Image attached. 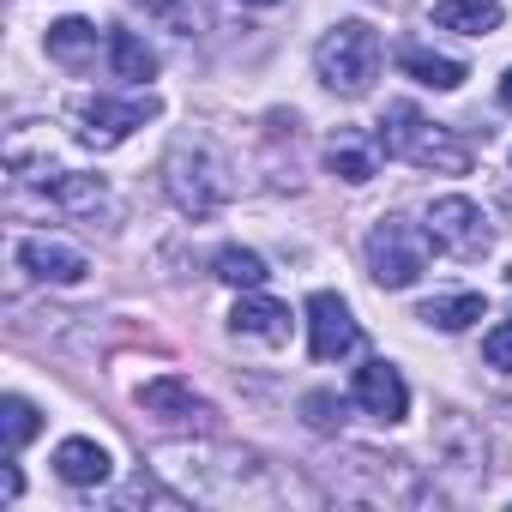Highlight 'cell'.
Returning a JSON list of instances; mask_svg holds the SVG:
<instances>
[{"label": "cell", "instance_id": "obj_13", "mask_svg": "<svg viewBox=\"0 0 512 512\" xmlns=\"http://www.w3.org/2000/svg\"><path fill=\"white\" fill-rule=\"evenodd\" d=\"M49 61H61L67 73H85L97 61V25H85V19L49 25Z\"/></svg>", "mask_w": 512, "mask_h": 512}, {"label": "cell", "instance_id": "obj_27", "mask_svg": "<svg viewBox=\"0 0 512 512\" xmlns=\"http://www.w3.org/2000/svg\"><path fill=\"white\" fill-rule=\"evenodd\" d=\"M506 284H512V272H506Z\"/></svg>", "mask_w": 512, "mask_h": 512}, {"label": "cell", "instance_id": "obj_3", "mask_svg": "<svg viewBox=\"0 0 512 512\" xmlns=\"http://www.w3.org/2000/svg\"><path fill=\"white\" fill-rule=\"evenodd\" d=\"M428 253H434V235L428 223H410V217H380L374 235H368V272L380 290H410L422 272H428Z\"/></svg>", "mask_w": 512, "mask_h": 512}, {"label": "cell", "instance_id": "obj_25", "mask_svg": "<svg viewBox=\"0 0 512 512\" xmlns=\"http://www.w3.org/2000/svg\"><path fill=\"white\" fill-rule=\"evenodd\" d=\"M500 103H506V109H512V73H506V79H500Z\"/></svg>", "mask_w": 512, "mask_h": 512}, {"label": "cell", "instance_id": "obj_9", "mask_svg": "<svg viewBox=\"0 0 512 512\" xmlns=\"http://www.w3.org/2000/svg\"><path fill=\"white\" fill-rule=\"evenodd\" d=\"M356 404H362L368 416H380V422H404L410 386H404V374H398L392 362H362V368H356Z\"/></svg>", "mask_w": 512, "mask_h": 512}, {"label": "cell", "instance_id": "obj_15", "mask_svg": "<svg viewBox=\"0 0 512 512\" xmlns=\"http://www.w3.org/2000/svg\"><path fill=\"white\" fill-rule=\"evenodd\" d=\"M398 67H404L416 85H428V91H458V85L470 79L458 61H446V55H428L422 43H404V49H398Z\"/></svg>", "mask_w": 512, "mask_h": 512}, {"label": "cell", "instance_id": "obj_18", "mask_svg": "<svg viewBox=\"0 0 512 512\" xmlns=\"http://www.w3.org/2000/svg\"><path fill=\"white\" fill-rule=\"evenodd\" d=\"M488 314V302L476 296V290H458V296H440V302H428L416 320H428V326H440V332H464V326H476Z\"/></svg>", "mask_w": 512, "mask_h": 512}, {"label": "cell", "instance_id": "obj_12", "mask_svg": "<svg viewBox=\"0 0 512 512\" xmlns=\"http://www.w3.org/2000/svg\"><path fill=\"white\" fill-rule=\"evenodd\" d=\"M55 476L61 482H73V488H97V482H109V452L97 446V440H61L55 446Z\"/></svg>", "mask_w": 512, "mask_h": 512}, {"label": "cell", "instance_id": "obj_14", "mask_svg": "<svg viewBox=\"0 0 512 512\" xmlns=\"http://www.w3.org/2000/svg\"><path fill=\"white\" fill-rule=\"evenodd\" d=\"M500 7L494 0H440L434 7V25L440 31H458V37H488V31H500Z\"/></svg>", "mask_w": 512, "mask_h": 512}, {"label": "cell", "instance_id": "obj_7", "mask_svg": "<svg viewBox=\"0 0 512 512\" xmlns=\"http://www.w3.org/2000/svg\"><path fill=\"white\" fill-rule=\"evenodd\" d=\"M308 350H314V362H344L362 350V326L350 320L344 296H332V290L308 296Z\"/></svg>", "mask_w": 512, "mask_h": 512}, {"label": "cell", "instance_id": "obj_4", "mask_svg": "<svg viewBox=\"0 0 512 512\" xmlns=\"http://www.w3.org/2000/svg\"><path fill=\"white\" fill-rule=\"evenodd\" d=\"M163 169H169V175H163V181H169V199H175L181 211H193V217L229 205V193H235V181H229V169H223V157H217L211 145H175Z\"/></svg>", "mask_w": 512, "mask_h": 512}, {"label": "cell", "instance_id": "obj_10", "mask_svg": "<svg viewBox=\"0 0 512 512\" xmlns=\"http://www.w3.org/2000/svg\"><path fill=\"white\" fill-rule=\"evenodd\" d=\"M19 266L31 272V278H43V284H85V253L79 247H67V241H55V235H31L25 247H19Z\"/></svg>", "mask_w": 512, "mask_h": 512}, {"label": "cell", "instance_id": "obj_2", "mask_svg": "<svg viewBox=\"0 0 512 512\" xmlns=\"http://www.w3.org/2000/svg\"><path fill=\"white\" fill-rule=\"evenodd\" d=\"M314 67H320V79L338 97H362L380 79V37H374V25H362V19L332 25L320 37V49H314Z\"/></svg>", "mask_w": 512, "mask_h": 512}, {"label": "cell", "instance_id": "obj_1", "mask_svg": "<svg viewBox=\"0 0 512 512\" xmlns=\"http://www.w3.org/2000/svg\"><path fill=\"white\" fill-rule=\"evenodd\" d=\"M380 139H386V157H404V163L434 169V175H470V145L452 139L446 127H434L416 103H386Z\"/></svg>", "mask_w": 512, "mask_h": 512}, {"label": "cell", "instance_id": "obj_6", "mask_svg": "<svg viewBox=\"0 0 512 512\" xmlns=\"http://www.w3.org/2000/svg\"><path fill=\"white\" fill-rule=\"evenodd\" d=\"M157 115V103L151 97H133V103H109V97H85L79 109H73V121H79V139L91 145V151H115L133 127H145Z\"/></svg>", "mask_w": 512, "mask_h": 512}, {"label": "cell", "instance_id": "obj_17", "mask_svg": "<svg viewBox=\"0 0 512 512\" xmlns=\"http://www.w3.org/2000/svg\"><path fill=\"white\" fill-rule=\"evenodd\" d=\"M109 67H115V79H127V85L157 79V55H151L133 31H109Z\"/></svg>", "mask_w": 512, "mask_h": 512}, {"label": "cell", "instance_id": "obj_26", "mask_svg": "<svg viewBox=\"0 0 512 512\" xmlns=\"http://www.w3.org/2000/svg\"><path fill=\"white\" fill-rule=\"evenodd\" d=\"M241 7H278V0H241Z\"/></svg>", "mask_w": 512, "mask_h": 512}, {"label": "cell", "instance_id": "obj_23", "mask_svg": "<svg viewBox=\"0 0 512 512\" xmlns=\"http://www.w3.org/2000/svg\"><path fill=\"white\" fill-rule=\"evenodd\" d=\"M482 356H488V368L512 374V320H506V326H494V332L482 338Z\"/></svg>", "mask_w": 512, "mask_h": 512}, {"label": "cell", "instance_id": "obj_16", "mask_svg": "<svg viewBox=\"0 0 512 512\" xmlns=\"http://www.w3.org/2000/svg\"><path fill=\"white\" fill-rule=\"evenodd\" d=\"M139 404L151 410V416H211L199 398H193V386L181 380V374H163V380H145L139 386Z\"/></svg>", "mask_w": 512, "mask_h": 512}, {"label": "cell", "instance_id": "obj_19", "mask_svg": "<svg viewBox=\"0 0 512 512\" xmlns=\"http://www.w3.org/2000/svg\"><path fill=\"white\" fill-rule=\"evenodd\" d=\"M55 205L73 211V217H97V211L109 205V187H103L97 175H61V181H55Z\"/></svg>", "mask_w": 512, "mask_h": 512}, {"label": "cell", "instance_id": "obj_20", "mask_svg": "<svg viewBox=\"0 0 512 512\" xmlns=\"http://www.w3.org/2000/svg\"><path fill=\"white\" fill-rule=\"evenodd\" d=\"M217 278L235 284V290H260L272 272H266V260H260L253 247H223V253H217Z\"/></svg>", "mask_w": 512, "mask_h": 512}, {"label": "cell", "instance_id": "obj_21", "mask_svg": "<svg viewBox=\"0 0 512 512\" xmlns=\"http://www.w3.org/2000/svg\"><path fill=\"white\" fill-rule=\"evenodd\" d=\"M0 428H7V452H19V446L43 428V422H37V404H25V398L13 392L7 404H0Z\"/></svg>", "mask_w": 512, "mask_h": 512}, {"label": "cell", "instance_id": "obj_5", "mask_svg": "<svg viewBox=\"0 0 512 512\" xmlns=\"http://www.w3.org/2000/svg\"><path fill=\"white\" fill-rule=\"evenodd\" d=\"M428 235H434V247L452 253V260H482L488 253V217L464 193H446V199L428 205Z\"/></svg>", "mask_w": 512, "mask_h": 512}, {"label": "cell", "instance_id": "obj_24", "mask_svg": "<svg viewBox=\"0 0 512 512\" xmlns=\"http://www.w3.org/2000/svg\"><path fill=\"white\" fill-rule=\"evenodd\" d=\"M0 494H7V500H19V470H13V464L0 470Z\"/></svg>", "mask_w": 512, "mask_h": 512}, {"label": "cell", "instance_id": "obj_11", "mask_svg": "<svg viewBox=\"0 0 512 512\" xmlns=\"http://www.w3.org/2000/svg\"><path fill=\"white\" fill-rule=\"evenodd\" d=\"M229 326H235V338H253V344H290V308L284 302H272V296H241L235 302V314H229Z\"/></svg>", "mask_w": 512, "mask_h": 512}, {"label": "cell", "instance_id": "obj_22", "mask_svg": "<svg viewBox=\"0 0 512 512\" xmlns=\"http://www.w3.org/2000/svg\"><path fill=\"white\" fill-rule=\"evenodd\" d=\"M302 416H308V428L332 434V428H344V398H332V392H308V398H302Z\"/></svg>", "mask_w": 512, "mask_h": 512}, {"label": "cell", "instance_id": "obj_8", "mask_svg": "<svg viewBox=\"0 0 512 512\" xmlns=\"http://www.w3.org/2000/svg\"><path fill=\"white\" fill-rule=\"evenodd\" d=\"M380 157H386V139L368 133V127H338V133L326 139V169H332L338 181H350V187L374 181V175H380Z\"/></svg>", "mask_w": 512, "mask_h": 512}]
</instances>
